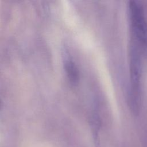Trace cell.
Listing matches in <instances>:
<instances>
[{"label": "cell", "instance_id": "6da1fadb", "mask_svg": "<svg viewBox=\"0 0 147 147\" xmlns=\"http://www.w3.org/2000/svg\"><path fill=\"white\" fill-rule=\"evenodd\" d=\"M129 14L134 36L140 41L147 40V24L141 5L136 1H130Z\"/></svg>", "mask_w": 147, "mask_h": 147}, {"label": "cell", "instance_id": "7a4b0ae2", "mask_svg": "<svg viewBox=\"0 0 147 147\" xmlns=\"http://www.w3.org/2000/svg\"><path fill=\"white\" fill-rule=\"evenodd\" d=\"M65 68L70 80L72 82H76L78 78V71L74 62L70 60H67L65 63Z\"/></svg>", "mask_w": 147, "mask_h": 147}]
</instances>
